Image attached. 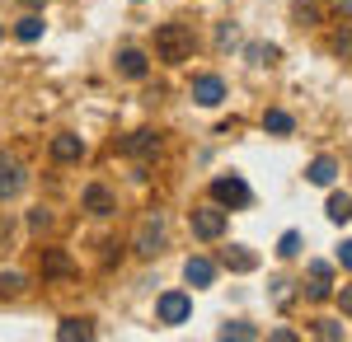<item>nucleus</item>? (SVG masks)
<instances>
[{"mask_svg": "<svg viewBox=\"0 0 352 342\" xmlns=\"http://www.w3.org/2000/svg\"><path fill=\"white\" fill-rule=\"evenodd\" d=\"M155 56H160V61H169V66L188 61V56H192V28H184V24H160V28H155Z\"/></svg>", "mask_w": 352, "mask_h": 342, "instance_id": "f257e3e1", "label": "nucleus"}, {"mask_svg": "<svg viewBox=\"0 0 352 342\" xmlns=\"http://www.w3.org/2000/svg\"><path fill=\"white\" fill-rule=\"evenodd\" d=\"M122 155L136 164V179H146V164L160 155V136L155 132H132L127 141H122Z\"/></svg>", "mask_w": 352, "mask_h": 342, "instance_id": "f03ea898", "label": "nucleus"}, {"mask_svg": "<svg viewBox=\"0 0 352 342\" xmlns=\"http://www.w3.org/2000/svg\"><path fill=\"white\" fill-rule=\"evenodd\" d=\"M192 315V300L184 295V290H164L160 300H155V319H160L164 328H179V323H188Z\"/></svg>", "mask_w": 352, "mask_h": 342, "instance_id": "7ed1b4c3", "label": "nucleus"}, {"mask_svg": "<svg viewBox=\"0 0 352 342\" xmlns=\"http://www.w3.org/2000/svg\"><path fill=\"white\" fill-rule=\"evenodd\" d=\"M160 249H164V216L151 211V216L141 220V230H136V253H141V258H155Z\"/></svg>", "mask_w": 352, "mask_h": 342, "instance_id": "20e7f679", "label": "nucleus"}, {"mask_svg": "<svg viewBox=\"0 0 352 342\" xmlns=\"http://www.w3.org/2000/svg\"><path fill=\"white\" fill-rule=\"evenodd\" d=\"M249 197H254V192H249V183H244L240 174L212 183V202H217V207H249Z\"/></svg>", "mask_w": 352, "mask_h": 342, "instance_id": "39448f33", "label": "nucleus"}, {"mask_svg": "<svg viewBox=\"0 0 352 342\" xmlns=\"http://www.w3.org/2000/svg\"><path fill=\"white\" fill-rule=\"evenodd\" d=\"M192 235L197 239H221L226 235V207H197L192 211Z\"/></svg>", "mask_w": 352, "mask_h": 342, "instance_id": "423d86ee", "label": "nucleus"}, {"mask_svg": "<svg viewBox=\"0 0 352 342\" xmlns=\"http://www.w3.org/2000/svg\"><path fill=\"white\" fill-rule=\"evenodd\" d=\"M28 183V174H24V164L14 155H0V202H10V197H19Z\"/></svg>", "mask_w": 352, "mask_h": 342, "instance_id": "0eeeda50", "label": "nucleus"}, {"mask_svg": "<svg viewBox=\"0 0 352 342\" xmlns=\"http://www.w3.org/2000/svg\"><path fill=\"white\" fill-rule=\"evenodd\" d=\"M221 99H226V80H221V76H197V80H192V104L217 108Z\"/></svg>", "mask_w": 352, "mask_h": 342, "instance_id": "6e6552de", "label": "nucleus"}, {"mask_svg": "<svg viewBox=\"0 0 352 342\" xmlns=\"http://www.w3.org/2000/svg\"><path fill=\"white\" fill-rule=\"evenodd\" d=\"M85 211H89V216H113V211H118V197H113L104 183H89L85 187Z\"/></svg>", "mask_w": 352, "mask_h": 342, "instance_id": "1a4fd4ad", "label": "nucleus"}, {"mask_svg": "<svg viewBox=\"0 0 352 342\" xmlns=\"http://www.w3.org/2000/svg\"><path fill=\"white\" fill-rule=\"evenodd\" d=\"M52 159H56V164H76V159H85V141H80V136H71V132L52 136Z\"/></svg>", "mask_w": 352, "mask_h": 342, "instance_id": "9d476101", "label": "nucleus"}, {"mask_svg": "<svg viewBox=\"0 0 352 342\" xmlns=\"http://www.w3.org/2000/svg\"><path fill=\"white\" fill-rule=\"evenodd\" d=\"M184 282H188V286H212V282H217V263H212V258H188V263H184Z\"/></svg>", "mask_w": 352, "mask_h": 342, "instance_id": "9b49d317", "label": "nucleus"}, {"mask_svg": "<svg viewBox=\"0 0 352 342\" xmlns=\"http://www.w3.org/2000/svg\"><path fill=\"white\" fill-rule=\"evenodd\" d=\"M118 71H122L127 80H141L146 71H151V61H146L141 47H122V52H118Z\"/></svg>", "mask_w": 352, "mask_h": 342, "instance_id": "f8f14e48", "label": "nucleus"}, {"mask_svg": "<svg viewBox=\"0 0 352 342\" xmlns=\"http://www.w3.org/2000/svg\"><path fill=\"white\" fill-rule=\"evenodd\" d=\"M94 338V323L89 319H61L56 323V342H89Z\"/></svg>", "mask_w": 352, "mask_h": 342, "instance_id": "ddd939ff", "label": "nucleus"}, {"mask_svg": "<svg viewBox=\"0 0 352 342\" xmlns=\"http://www.w3.org/2000/svg\"><path fill=\"white\" fill-rule=\"evenodd\" d=\"M221 263L230 267V272H254V267H258V253L244 249V244H230V249L221 253Z\"/></svg>", "mask_w": 352, "mask_h": 342, "instance_id": "4468645a", "label": "nucleus"}, {"mask_svg": "<svg viewBox=\"0 0 352 342\" xmlns=\"http://www.w3.org/2000/svg\"><path fill=\"white\" fill-rule=\"evenodd\" d=\"M305 179H310L315 187H329L333 179H338V159H333V155H320L310 169H305Z\"/></svg>", "mask_w": 352, "mask_h": 342, "instance_id": "2eb2a0df", "label": "nucleus"}, {"mask_svg": "<svg viewBox=\"0 0 352 342\" xmlns=\"http://www.w3.org/2000/svg\"><path fill=\"white\" fill-rule=\"evenodd\" d=\"M292 19H296L300 28L324 24V5H320V0H296V5H292Z\"/></svg>", "mask_w": 352, "mask_h": 342, "instance_id": "dca6fc26", "label": "nucleus"}, {"mask_svg": "<svg viewBox=\"0 0 352 342\" xmlns=\"http://www.w3.org/2000/svg\"><path fill=\"white\" fill-rule=\"evenodd\" d=\"M76 263H71V253H61V249H47L43 253V277H71Z\"/></svg>", "mask_w": 352, "mask_h": 342, "instance_id": "f3484780", "label": "nucleus"}, {"mask_svg": "<svg viewBox=\"0 0 352 342\" xmlns=\"http://www.w3.org/2000/svg\"><path fill=\"white\" fill-rule=\"evenodd\" d=\"M14 38H19V43H38V38H43V14H38V10L24 14V19L14 24Z\"/></svg>", "mask_w": 352, "mask_h": 342, "instance_id": "a211bd4d", "label": "nucleus"}, {"mask_svg": "<svg viewBox=\"0 0 352 342\" xmlns=\"http://www.w3.org/2000/svg\"><path fill=\"white\" fill-rule=\"evenodd\" d=\"M324 211H329V220H333V225H343V220H352V192H333Z\"/></svg>", "mask_w": 352, "mask_h": 342, "instance_id": "6ab92c4d", "label": "nucleus"}, {"mask_svg": "<svg viewBox=\"0 0 352 342\" xmlns=\"http://www.w3.org/2000/svg\"><path fill=\"white\" fill-rule=\"evenodd\" d=\"M292 127H296V122H292V113H282V108H268V113H263V132H272V136H287Z\"/></svg>", "mask_w": 352, "mask_h": 342, "instance_id": "aec40b11", "label": "nucleus"}, {"mask_svg": "<svg viewBox=\"0 0 352 342\" xmlns=\"http://www.w3.org/2000/svg\"><path fill=\"white\" fill-rule=\"evenodd\" d=\"M221 338H226V342H254V338H258V328L244 323V319H235V323H221Z\"/></svg>", "mask_w": 352, "mask_h": 342, "instance_id": "412c9836", "label": "nucleus"}, {"mask_svg": "<svg viewBox=\"0 0 352 342\" xmlns=\"http://www.w3.org/2000/svg\"><path fill=\"white\" fill-rule=\"evenodd\" d=\"M0 295H10V300L24 295V277L19 272H0Z\"/></svg>", "mask_w": 352, "mask_h": 342, "instance_id": "4be33fe9", "label": "nucleus"}, {"mask_svg": "<svg viewBox=\"0 0 352 342\" xmlns=\"http://www.w3.org/2000/svg\"><path fill=\"white\" fill-rule=\"evenodd\" d=\"M315 333H320L324 342H338L343 338V323H338V319H315Z\"/></svg>", "mask_w": 352, "mask_h": 342, "instance_id": "5701e85b", "label": "nucleus"}, {"mask_svg": "<svg viewBox=\"0 0 352 342\" xmlns=\"http://www.w3.org/2000/svg\"><path fill=\"white\" fill-rule=\"evenodd\" d=\"M277 253H282V258H296L300 253V230H287V235L277 239Z\"/></svg>", "mask_w": 352, "mask_h": 342, "instance_id": "b1692460", "label": "nucleus"}, {"mask_svg": "<svg viewBox=\"0 0 352 342\" xmlns=\"http://www.w3.org/2000/svg\"><path fill=\"white\" fill-rule=\"evenodd\" d=\"M305 295H310V300H329V295H333V282H320V277H310Z\"/></svg>", "mask_w": 352, "mask_h": 342, "instance_id": "393cba45", "label": "nucleus"}, {"mask_svg": "<svg viewBox=\"0 0 352 342\" xmlns=\"http://www.w3.org/2000/svg\"><path fill=\"white\" fill-rule=\"evenodd\" d=\"M272 300H277V305H292V282H287V277L272 282Z\"/></svg>", "mask_w": 352, "mask_h": 342, "instance_id": "a878e982", "label": "nucleus"}, {"mask_svg": "<svg viewBox=\"0 0 352 342\" xmlns=\"http://www.w3.org/2000/svg\"><path fill=\"white\" fill-rule=\"evenodd\" d=\"M333 52H338V56H352V28H343V33L333 38Z\"/></svg>", "mask_w": 352, "mask_h": 342, "instance_id": "bb28decb", "label": "nucleus"}, {"mask_svg": "<svg viewBox=\"0 0 352 342\" xmlns=\"http://www.w3.org/2000/svg\"><path fill=\"white\" fill-rule=\"evenodd\" d=\"M28 225H33V230H47V225H52V211H33V216H28Z\"/></svg>", "mask_w": 352, "mask_h": 342, "instance_id": "cd10ccee", "label": "nucleus"}, {"mask_svg": "<svg viewBox=\"0 0 352 342\" xmlns=\"http://www.w3.org/2000/svg\"><path fill=\"white\" fill-rule=\"evenodd\" d=\"M310 277H320V282H333V267L315 258V263H310Z\"/></svg>", "mask_w": 352, "mask_h": 342, "instance_id": "c85d7f7f", "label": "nucleus"}, {"mask_svg": "<svg viewBox=\"0 0 352 342\" xmlns=\"http://www.w3.org/2000/svg\"><path fill=\"white\" fill-rule=\"evenodd\" d=\"M249 56H254L258 66H263V61H268V66H272V61H277V47H254V52H249Z\"/></svg>", "mask_w": 352, "mask_h": 342, "instance_id": "c756f323", "label": "nucleus"}, {"mask_svg": "<svg viewBox=\"0 0 352 342\" xmlns=\"http://www.w3.org/2000/svg\"><path fill=\"white\" fill-rule=\"evenodd\" d=\"M338 310H343V315L352 319V286H343V290H338Z\"/></svg>", "mask_w": 352, "mask_h": 342, "instance_id": "7c9ffc66", "label": "nucleus"}, {"mask_svg": "<svg viewBox=\"0 0 352 342\" xmlns=\"http://www.w3.org/2000/svg\"><path fill=\"white\" fill-rule=\"evenodd\" d=\"M338 263H343V267H348V272H352V239H348V244H343V249H338Z\"/></svg>", "mask_w": 352, "mask_h": 342, "instance_id": "2f4dec72", "label": "nucleus"}, {"mask_svg": "<svg viewBox=\"0 0 352 342\" xmlns=\"http://www.w3.org/2000/svg\"><path fill=\"white\" fill-rule=\"evenodd\" d=\"M333 10H343V14H352V0H333Z\"/></svg>", "mask_w": 352, "mask_h": 342, "instance_id": "473e14b6", "label": "nucleus"}, {"mask_svg": "<svg viewBox=\"0 0 352 342\" xmlns=\"http://www.w3.org/2000/svg\"><path fill=\"white\" fill-rule=\"evenodd\" d=\"M24 5H28V10H43V5H47V0H24Z\"/></svg>", "mask_w": 352, "mask_h": 342, "instance_id": "72a5a7b5", "label": "nucleus"}, {"mask_svg": "<svg viewBox=\"0 0 352 342\" xmlns=\"http://www.w3.org/2000/svg\"><path fill=\"white\" fill-rule=\"evenodd\" d=\"M0 33H5V28H0Z\"/></svg>", "mask_w": 352, "mask_h": 342, "instance_id": "f704fd0d", "label": "nucleus"}]
</instances>
